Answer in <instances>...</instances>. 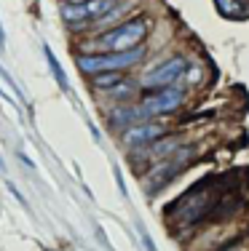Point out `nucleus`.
<instances>
[{
  "label": "nucleus",
  "mask_w": 249,
  "mask_h": 251,
  "mask_svg": "<svg viewBox=\"0 0 249 251\" xmlns=\"http://www.w3.org/2000/svg\"><path fill=\"white\" fill-rule=\"evenodd\" d=\"M147 38V22L142 16H134V19L123 22V25L102 32L97 40H94V49L99 53H118V51H132L137 46L145 43Z\"/></svg>",
  "instance_id": "1"
},
{
  "label": "nucleus",
  "mask_w": 249,
  "mask_h": 251,
  "mask_svg": "<svg viewBox=\"0 0 249 251\" xmlns=\"http://www.w3.org/2000/svg\"><path fill=\"white\" fill-rule=\"evenodd\" d=\"M145 59V46H137L132 51H118V53H81L75 62L83 75H99V73H123L126 67H134L137 62Z\"/></svg>",
  "instance_id": "2"
},
{
  "label": "nucleus",
  "mask_w": 249,
  "mask_h": 251,
  "mask_svg": "<svg viewBox=\"0 0 249 251\" xmlns=\"http://www.w3.org/2000/svg\"><path fill=\"white\" fill-rule=\"evenodd\" d=\"M193 155H195L193 147L182 145L174 155H169V158L158 160V166H153L150 176H145V193H147V195H156L158 190H164L177 174H182V171L188 169V163H191Z\"/></svg>",
  "instance_id": "3"
},
{
  "label": "nucleus",
  "mask_w": 249,
  "mask_h": 251,
  "mask_svg": "<svg viewBox=\"0 0 249 251\" xmlns=\"http://www.w3.org/2000/svg\"><path fill=\"white\" fill-rule=\"evenodd\" d=\"M182 99H185V94H182V88L177 86H169V88H158V91L147 94L145 99H142V118H161V115H171V112L180 110Z\"/></svg>",
  "instance_id": "4"
},
{
  "label": "nucleus",
  "mask_w": 249,
  "mask_h": 251,
  "mask_svg": "<svg viewBox=\"0 0 249 251\" xmlns=\"http://www.w3.org/2000/svg\"><path fill=\"white\" fill-rule=\"evenodd\" d=\"M185 70H188L185 59H182V56H171V59H166V62H161L158 67L147 70L145 77H142V88H145V91L169 88V86H174V83L185 75Z\"/></svg>",
  "instance_id": "5"
},
{
  "label": "nucleus",
  "mask_w": 249,
  "mask_h": 251,
  "mask_svg": "<svg viewBox=\"0 0 249 251\" xmlns=\"http://www.w3.org/2000/svg\"><path fill=\"white\" fill-rule=\"evenodd\" d=\"M115 8V0H88L81 5H62V19L67 27H81V25H94L102 16Z\"/></svg>",
  "instance_id": "6"
},
{
  "label": "nucleus",
  "mask_w": 249,
  "mask_h": 251,
  "mask_svg": "<svg viewBox=\"0 0 249 251\" xmlns=\"http://www.w3.org/2000/svg\"><path fill=\"white\" fill-rule=\"evenodd\" d=\"M166 134V128L161 123H153V121H142V123H134L129 126L126 131L121 134L123 145L132 147V150H147L156 139H161Z\"/></svg>",
  "instance_id": "7"
},
{
  "label": "nucleus",
  "mask_w": 249,
  "mask_h": 251,
  "mask_svg": "<svg viewBox=\"0 0 249 251\" xmlns=\"http://www.w3.org/2000/svg\"><path fill=\"white\" fill-rule=\"evenodd\" d=\"M180 147H182V139H180V136L164 134L161 139H156L145 152H147V160H156V163H158V160H164V158H169V155H174L177 150H180Z\"/></svg>",
  "instance_id": "8"
},
{
  "label": "nucleus",
  "mask_w": 249,
  "mask_h": 251,
  "mask_svg": "<svg viewBox=\"0 0 249 251\" xmlns=\"http://www.w3.org/2000/svg\"><path fill=\"white\" fill-rule=\"evenodd\" d=\"M137 118H142V110L139 107H129V104H121V107H115V110L108 115V123L112 126V128H118L123 134V131L129 128V126H134L137 123Z\"/></svg>",
  "instance_id": "9"
},
{
  "label": "nucleus",
  "mask_w": 249,
  "mask_h": 251,
  "mask_svg": "<svg viewBox=\"0 0 249 251\" xmlns=\"http://www.w3.org/2000/svg\"><path fill=\"white\" fill-rule=\"evenodd\" d=\"M217 11H220L222 19H244V16L249 14V11L241 8V0H215Z\"/></svg>",
  "instance_id": "10"
},
{
  "label": "nucleus",
  "mask_w": 249,
  "mask_h": 251,
  "mask_svg": "<svg viewBox=\"0 0 249 251\" xmlns=\"http://www.w3.org/2000/svg\"><path fill=\"white\" fill-rule=\"evenodd\" d=\"M43 53H46V62H49V67H51V73H54V77H56L59 88H62V91H70V80H67V75H64L59 59L54 56V51H51V46H43Z\"/></svg>",
  "instance_id": "11"
},
{
  "label": "nucleus",
  "mask_w": 249,
  "mask_h": 251,
  "mask_svg": "<svg viewBox=\"0 0 249 251\" xmlns=\"http://www.w3.org/2000/svg\"><path fill=\"white\" fill-rule=\"evenodd\" d=\"M121 83H123V73H99L91 77V86L97 91H110V88L121 86Z\"/></svg>",
  "instance_id": "12"
},
{
  "label": "nucleus",
  "mask_w": 249,
  "mask_h": 251,
  "mask_svg": "<svg viewBox=\"0 0 249 251\" xmlns=\"http://www.w3.org/2000/svg\"><path fill=\"white\" fill-rule=\"evenodd\" d=\"M185 73H188V80H191V83H198L201 80V70L195 67V64H193V67H188Z\"/></svg>",
  "instance_id": "13"
},
{
  "label": "nucleus",
  "mask_w": 249,
  "mask_h": 251,
  "mask_svg": "<svg viewBox=\"0 0 249 251\" xmlns=\"http://www.w3.org/2000/svg\"><path fill=\"white\" fill-rule=\"evenodd\" d=\"M139 235H142V243H145V249H147V251H156V243H153L150 238H147V232L142 230V227H139Z\"/></svg>",
  "instance_id": "14"
},
{
  "label": "nucleus",
  "mask_w": 249,
  "mask_h": 251,
  "mask_svg": "<svg viewBox=\"0 0 249 251\" xmlns=\"http://www.w3.org/2000/svg\"><path fill=\"white\" fill-rule=\"evenodd\" d=\"M115 182H118V187H121V195L126 198V195H129L126 193V182H123V176H121V171H118V169H115Z\"/></svg>",
  "instance_id": "15"
},
{
  "label": "nucleus",
  "mask_w": 249,
  "mask_h": 251,
  "mask_svg": "<svg viewBox=\"0 0 249 251\" xmlns=\"http://www.w3.org/2000/svg\"><path fill=\"white\" fill-rule=\"evenodd\" d=\"M19 160H22V163H27V169H35V163H32V160H29V158H27L25 152H19Z\"/></svg>",
  "instance_id": "16"
},
{
  "label": "nucleus",
  "mask_w": 249,
  "mask_h": 251,
  "mask_svg": "<svg viewBox=\"0 0 249 251\" xmlns=\"http://www.w3.org/2000/svg\"><path fill=\"white\" fill-rule=\"evenodd\" d=\"M5 49V32H3V27H0V51Z\"/></svg>",
  "instance_id": "17"
},
{
  "label": "nucleus",
  "mask_w": 249,
  "mask_h": 251,
  "mask_svg": "<svg viewBox=\"0 0 249 251\" xmlns=\"http://www.w3.org/2000/svg\"><path fill=\"white\" fill-rule=\"evenodd\" d=\"M81 3H88V0H64V5H81Z\"/></svg>",
  "instance_id": "18"
}]
</instances>
